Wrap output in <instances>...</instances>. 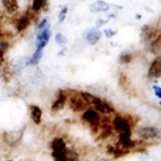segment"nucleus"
<instances>
[{"instance_id":"f257e3e1","label":"nucleus","mask_w":161,"mask_h":161,"mask_svg":"<svg viewBox=\"0 0 161 161\" xmlns=\"http://www.w3.org/2000/svg\"><path fill=\"white\" fill-rule=\"evenodd\" d=\"M112 127L117 133H119V141L131 138L132 135V127L131 121L122 116H115L112 121Z\"/></svg>"},{"instance_id":"f03ea898","label":"nucleus","mask_w":161,"mask_h":161,"mask_svg":"<svg viewBox=\"0 0 161 161\" xmlns=\"http://www.w3.org/2000/svg\"><path fill=\"white\" fill-rule=\"evenodd\" d=\"M82 120L89 125L92 134H97L99 132L101 116L97 110L93 108H87L82 115Z\"/></svg>"},{"instance_id":"7ed1b4c3","label":"nucleus","mask_w":161,"mask_h":161,"mask_svg":"<svg viewBox=\"0 0 161 161\" xmlns=\"http://www.w3.org/2000/svg\"><path fill=\"white\" fill-rule=\"evenodd\" d=\"M90 104L86 101L80 92H74L69 97V107L74 112H82L88 108Z\"/></svg>"},{"instance_id":"20e7f679","label":"nucleus","mask_w":161,"mask_h":161,"mask_svg":"<svg viewBox=\"0 0 161 161\" xmlns=\"http://www.w3.org/2000/svg\"><path fill=\"white\" fill-rule=\"evenodd\" d=\"M158 34H160L159 29L152 26V25L146 24L141 28V40L145 42H149L153 40Z\"/></svg>"},{"instance_id":"39448f33","label":"nucleus","mask_w":161,"mask_h":161,"mask_svg":"<svg viewBox=\"0 0 161 161\" xmlns=\"http://www.w3.org/2000/svg\"><path fill=\"white\" fill-rule=\"evenodd\" d=\"M83 36L90 45H95L99 42V40L102 37V32L98 27H91L85 30Z\"/></svg>"},{"instance_id":"423d86ee","label":"nucleus","mask_w":161,"mask_h":161,"mask_svg":"<svg viewBox=\"0 0 161 161\" xmlns=\"http://www.w3.org/2000/svg\"><path fill=\"white\" fill-rule=\"evenodd\" d=\"M52 32H50L49 25H47L42 30H40L36 36V49H43L48 43Z\"/></svg>"},{"instance_id":"0eeeda50","label":"nucleus","mask_w":161,"mask_h":161,"mask_svg":"<svg viewBox=\"0 0 161 161\" xmlns=\"http://www.w3.org/2000/svg\"><path fill=\"white\" fill-rule=\"evenodd\" d=\"M68 93L65 92V91L64 90H59L58 91V98L57 100L54 101V102L53 103L52 105V108H50V110H52L53 113H57L58 112V111L63 110L64 108V105L65 103H67V100H68Z\"/></svg>"},{"instance_id":"6e6552de","label":"nucleus","mask_w":161,"mask_h":161,"mask_svg":"<svg viewBox=\"0 0 161 161\" xmlns=\"http://www.w3.org/2000/svg\"><path fill=\"white\" fill-rule=\"evenodd\" d=\"M161 77V57L158 55L151 63L148 69V78L158 80Z\"/></svg>"},{"instance_id":"1a4fd4ad","label":"nucleus","mask_w":161,"mask_h":161,"mask_svg":"<svg viewBox=\"0 0 161 161\" xmlns=\"http://www.w3.org/2000/svg\"><path fill=\"white\" fill-rule=\"evenodd\" d=\"M137 133L143 140H149L157 138L159 136V130L155 127H142L138 129Z\"/></svg>"},{"instance_id":"9d476101","label":"nucleus","mask_w":161,"mask_h":161,"mask_svg":"<svg viewBox=\"0 0 161 161\" xmlns=\"http://www.w3.org/2000/svg\"><path fill=\"white\" fill-rule=\"evenodd\" d=\"M89 8L92 12H95V13H98V12H105V11H108L110 9V5L103 1V0H98V1H96L92 4L89 5Z\"/></svg>"},{"instance_id":"9b49d317","label":"nucleus","mask_w":161,"mask_h":161,"mask_svg":"<svg viewBox=\"0 0 161 161\" xmlns=\"http://www.w3.org/2000/svg\"><path fill=\"white\" fill-rule=\"evenodd\" d=\"M22 132H16V131H13V132H9L4 135V140L7 144L10 146H15L18 141L21 139Z\"/></svg>"},{"instance_id":"f8f14e48","label":"nucleus","mask_w":161,"mask_h":161,"mask_svg":"<svg viewBox=\"0 0 161 161\" xmlns=\"http://www.w3.org/2000/svg\"><path fill=\"white\" fill-rule=\"evenodd\" d=\"M30 118H31L34 124H40L42 119V110L38 106L31 105L30 106Z\"/></svg>"},{"instance_id":"ddd939ff","label":"nucleus","mask_w":161,"mask_h":161,"mask_svg":"<svg viewBox=\"0 0 161 161\" xmlns=\"http://www.w3.org/2000/svg\"><path fill=\"white\" fill-rule=\"evenodd\" d=\"M149 52L155 54L156 57L160 55L161 53V35L158 34L153 40L149 42Z\"/></svg>"},{"instance_id":"4468645a","label":"nucleus","mask_w":161,"mask_h":161,"mask_svg":"<svg viewBox=\"0 0 161 161\" xmlns=\"http://www.w3.org/2000/svg\"><path fill=\"white\" fill-rule=\"evenodd\" d=\"M50 148L53 151H63L67 149V143L62 137H55L50 142Z\"/></svg>"},{"instance_id":"2eb2a0df","label":"nucleus","mask_w":161,"mask_h":161,"mask_svg":"<svg viewBox=\"0 0 161 161\" xmlns=\"http://www.w3.org/2000/svg\"><path fill=\"white\" fill-rule=\"evenodd\" d=\"M1 2H2L3 7L5 8V10H6L8 13L16 12L19 8L17 0H1Z\"/></svg>"},{"instance_id":"dca6fc26","label":"nucleus","mask_w":161,"mask_h":161,"mask_svg":"<svg viewBox=\"0 0 161 161\" xmlns=\"http://www.w3.org/2000/svg\"><path fill=\"white\" fill-rule=\"evenodd\" d=\"M30 19L28 18V16L26 14H24L23 16L20 17L18 20H17V22L16 24H15V27H16V30L18 32H22L24 31L25 29H26L29 25H30Z\"/></svg>"},{"instance_id":"f3484780","label":"nucleus","mask_w":161,"mask_h":161,"mask_svg":"<svg viewBox=\"0 0 161 161\" xmlns=\"http://www.w3.org/2000/svg\"><path fill=\"white\" fill-rule=\"evenodd\" d=\"M91 105H93V107L95 110H97L99 113L106 114V110H105V106H104V100H102L99 97H96L94 96V98L92 100V103Z\"/></svg>"},{"instance_id":"a211bd4d","label":"nucleus","mask_w":161,"mask_h":161,"mask_svg":"<svg viewBox=\"0 0 161 161\" xmlns=\"http://www.w3.org/2000/svg\"><path fill=\"white\" fill-rule=\"evenodd\" d=\"M43 49H35V52L33 53L32 57L28 59L27 65H36L40 62V59L42 58Z\"/></svg>"},{"instance_id":"6ab92c4d","label":"nucleus","mask_w":161,"mask_h":161,"mask_svg":"<svg viewBox=\"0 0 161 161\" xmlns=\"http://www.w3.org/2000/svg\"><path fill=\"white\" fill-rule=\"evenodd\" d=\"M52 156L54 160L58 161H67L68 160V148L63 151H53Z\"/></svg>"},{"instance_id":"aec40b11","label":"nucleus","mask_w":161,"mask_h":161,"mask_svg":"<svg viewBox=\"0 0 161 161\" xmlns=\"http://www.w3.org/2000/svg\"><path fill=\"white\" fill-rule=\"evenodd\" d=\"M48 0H32V6L31 8L34 11H40L43 7H47Z\"/></svg>"},{"instance_id":"412c9836","label":"nucleus","mask_w":161,"mask_h":161,"mask_svg":"<svg viewBox=\"0 0 161 161\" xmlns=\"http://www.w3.org/2000/svg\"><path fill=\"white\" fill-rule=\"evenodd\" d=\"M132 59H133V55L129 53H126L121 54L119 57V63L121 64H128L132 62Z\"/></svg>"},{"instance_id":"4be33fe9","label":"nucleus","mask_w":161,"mask_h":161,"mask_svg":"<svg viewBox=\"0 0 161 161\" xmlns=\"http://www.w3.org/2000/svg\"><path fill=\"white\" fill-rule=\"evenodd\" d=\"M1 78L4 80V82H9L10 80H11V77H12V72L10 70V69L8 67H4L2 68V70H1Z\"/></svg>"},{"instance_id":"5701e85b","label":"nucleus","mask_w":161,"mask_h":161,"mask_svg":"<svg viewBox=\"0 0 161 161\" xmlns=\"http://www.w3.org/2000/svg\"><path fill=\"white\" fill-rule=\"evenodd\" d=\"M54 39H55V42H57L58 44H59V45H64V44H65L68 42L67 36H64L62 32H58L57 34H55Z\"/></svg>"},{"instance_id":"b1692460","label":"nucleus","mask_w":161,"mask_h":161,"mask_svg":"<svg viewBox=\"0 0 161 161\" xmlns=\"http://www.w3.org/2000/svg\"><path fill=\"white\" fill-rule=\"evenodd\" d=\"M67 13H68V6L67 5H64V6L62 7V9H60V11L58 13V22L59 23L64 21L65 16H67Z\"/></svg>"},{"instance_id":"393cba45","label":"nucleus","mask_w":161,"mask_h":161,"mask_svg":"<svg viewBox=\"0 0 161 161\" xmlns=\"http://www.w3.org/2000/svg\"><path fill=\"white\" fill-rule=\"evenodd\" d=\"M103 32H104L105 36L107 37V38H111V37H113L114 35L117 34V31H115V30L111 29V28H106Z\"/></svg>"},{"instance_id":"a878e982","label":"nucleus","mask_w":161,"mask_h":161,"mask_svg":"<svg viewBox=\"0 0 161 161\" xmlns=\"http://www.w3.org/2000/svg\"><path fill=\"white\" fill-rule=\"evenodd\" d=\"M80 93H82V95L84 96V98L86 99V101H87L89 104L92 103V100L94 98V95L90 94V93H87V92H80Z\"/></svg>"},{"instance_id":"bb28decb","label":"nucleus","mask_w":161,"mask_h":161,"mask_svg":"<svg viewBox=\"0 0 161 161\" xmlns=\"http://www.w3.org/2000/svg\"><path fill=\"white\" fill-rule=\"evenodd\" d=\"M47 25V18H43V19H42L40 20V22L38 23V25H37V30L38 31H40V30H42L45 26Z\"/></svg>"},{"instance_id":"cd10ccee","label":"nucleus","mask_w":161,"mask_h":161,"mask_svg":"<svg viewBox=\"0 0 161 161\" xmlns=\"http://www.w3.org/2000/svg\"><path fill=\"white\" fill-rule=\"evenodd\" d=\"M9 47V44L7 42H0V52L5 53Z\"/></svg>"},{"instance_id":"c85d7f7f","label":"nucleus","mask_w":161,"mask_h":161,"mask_svg":"<svg viewBox=\"0 0 161 161\" xmlns=\"http://www.w3.org/2000/svg\"><path fill=\"white\" fill-rule=\"evenodd\" d=\"M153 91L158 99H161V88L158 86H153Z\"/></svg>"},{"instance_id":"c756f323","label":"nucleus","mask_w":161,"mask_h":161,"mask_svg":"<svg viewBox=\"0 0 161 161\" xmlns=\"http://www.w3.org/2000/svg\"><path fill=\"white\" fill-rule=\"evenodd\" d=\"M3 64H4V53L0 52V68L2 67Z\"/></svg>"},{"instance_id":"7c9ffc66","label":"nucleus","mask_w":161,"mask_h":161,"mask_svg":"<svg viewBox=\"0 0 161 161\" xmlns=\"http://www.w3.org/2000/svg\"><path fill=\"white\" fill-rule=\"evenodd\" d=\"M106 22H107V20H103V19H98V20H97V24H98V26H101V25L105 24Z\"/></svg>"},{"instance_id":"2f4dec72","label":"nucleus","mask_w":161,"mask_h":161,"mask_svg":"<svg viewBox=\"0 0 161 161\" xmlns=\"http://www.w3.org/2000/svg\"><path fill=\"white\" fill-rule=\"evenodd\" d=\"M116 17V15L114 14V13H111V14H109L108 15V19H111V18H115Z\"/></svg>"},{"instance_id":"473e14b6","label":"nucleus","mask_w":161,"mask_h":161,"mask_svg":"<svg viewBox=\"0 0 161 161\" xmlns=\"http://www.w3.org/2000/svg\"><path fill=\"white\" fill-rule=\"evenodd\" d=\"M136 18H138V19H140V18H141V15H140V14H138V15H136Z\"/></svg>"},{"instance_id":"72a5a7b5","label":"nucleus","mask_w":161,"mask_h":161,"mask_svg":"<svg viewBox=\"0 0 161 161\" xmlns=\"http://www.w3.org/2000/svg\"><path fill=\"white\" fill-rule=\"evenodd\" d=\"M1 35H2V32H1V30H0V36H1Z\"/></svg>"},{"instance_id":"f704fd0d","label":"nucleus","mask_w":161,"mask_h":161,"mask_svg":"<svg viewBox=\"0 0 161 161\" xmlns=\"http://www.w3.org/2000/svg\"><path fill=\"white\" fill-rule=\"evenodd\" d=\"M82 1H84V0H82Z\"/></svg>"}]
</instances>
